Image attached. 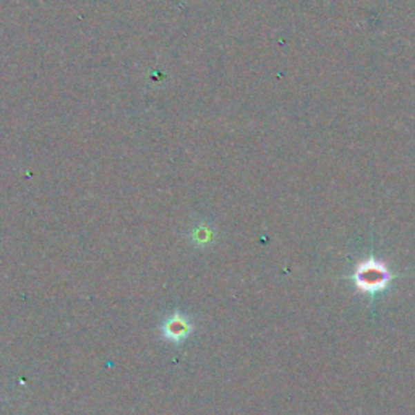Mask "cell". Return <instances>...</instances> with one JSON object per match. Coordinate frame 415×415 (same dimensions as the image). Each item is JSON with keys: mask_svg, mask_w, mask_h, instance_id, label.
<instances>
[{"mask_svg": "<svg viewBox=\"0 0 415 415\" xmlns=\"http://www.w3.org/2000/svg\"><path fill=\"white\" fill-rule=\"evenodd\" d=\"M162 331H164V336L167 339H169V341L180 342V341H184L186 336L190 334V331H192V326H190L189 320H186L185 316L174 315L166 321V325H164V328H162Z\"/></svg>", "mask_w": 415, "mask_h": 415, "instance_id": "obj_2", "label": "cell"}, {"mask_svg": "<svg viewBox=\"0 0 415 415\" xmlns=\"http://www.w3.org/2000/svg\"><path fill=\"white\" fill-rule=\"evenodd\" d=\"M356 284L363 292H380L388 286L389 273L383 263L376 260H367L357 267Z\"/></svg>", "mask_w": 415, "mask_h": 415, "instance_id": "obj_1", "label": "cell"}]
</instances>
